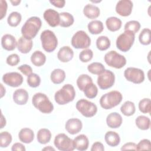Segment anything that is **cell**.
I'll use <instances>...</instances> for the list:
<instances>
[{
	"label": "cell",
	"instance_id": "obj_1",
	"mask_svg": "<svg viewBox=\"0 0 151 151\" xmlns=\"http://www.w3.org/2000/svg\"><path fill=\"white\" fill-rule=\"evenodd\" d=\"M42 25L41 19L38 17L29 18L21 28L22 37L28 40L34 38L40 31Z\"/></svg>",
	"mask_w": 151,
	"mask_h": 151
},
{
	"label": "cell",
	"instance_id": "obj_2",
	"mask_svg": "<svg viewBox=\"0 0 151 151\" xmlns=\"http://www.w3.org/2000/svg\"><path fill=\"white\" fill-rule=\"evenodd\" d=\"M76 96V91L74 87L67 84L55 92L54 99L55 102L59 105H64L74 100Z\"/></svg>",
	"mask_w": 151,
	"mask_h": 151
},
{
	"label": "cell",
	"instance_id": "obj_3",
	"mask_svg": "<svg viewBox=\"0 0 151 151\" xmlns=\"http://www.w3.org/2000/svg\"><path fill=\"white\" fill-rule=\"evenodd\" d=\"M33 106L42 113L49 114L54 109V106L48 97L44 93H37L32 99Z\"/></svg>",
	"mask_w": 151,
	"mask_h": 151
},
{
	"label": "cell",
	"instance_id": "obj_4",
	"mask_svg": "<svg viewBox=\"0 0 151 151\" xmlns=\"http://www.w3.org/2000/svg\"><path fill=\"white\" fill-rule=\"evenodd\" d=\"M123 99L120 92L113 90L103 95L100 99V106L106 110L111 109L119 105Z\"/></svg>",
	"mask_w": 151,
	"mask_h": 151
},
{
	"label": "cell",
	"instance_id": "obj_5",
	"mask_svg": "<svg viewBox=\"0 0 151 151\" xmlns=\"http://www.w3.org/2000/svg\"><path fill=\"white\" fill-rule=\"evenodd\" d=\"M43 49L47 52L54 51L58 45V40L55 34L51 30L46 29L42 31L40 35Z\"/></svg>",
	"mask_w": 151,
	"mask_h": 151
},
{
	"label": "cell",
	"instance_id": "obj_6",
	"mask_svg": "<svg viewBox=\"0 0 151 151\" xmlns=\"http://www.w3.org/2000/svg\"><path fill=\"white\" fill-rule=\"evenodd\" d=\"M135 39V34L129 31H124L117 38V48L123 52L128 51L132 47Z\"/></svg>",
	"mask_w": 151,
	"mask_h": 151
},
{
	"label": "cell",
	"instance_id": "obj_7",
	"mask_svg": "<svg viewBox=\"0 0 151 151\" xmlns=\"http://www.w3.org/2000/svg\"><path fill=\"white\" fill-rule=\"evenodd\" d=\"M105 63L110 67L117 69L123 68L126 64V58L116 51L107 52L104 57Z\"/></svg>",
	"mask_w": 151,
	"mask_h": 151
},
{
	"label": "cell",
	"instance_id": "obj_8",
	"mask_svg": "<svg viewBox=\"0 0 151 151\" xmlns=\"http://www.w3.org/2000/svg\"><path fill=\"white\" fill-rule=\"evenodd\" d=\"M77 110L84 117H93L97 111V106L86 99H80L76 103Z\"/></svg>",
	"mask_w": 151,
	"mask_h": 151
},
{
	"label": "cell",
	"instance_id": "obj_9",
	"mask_svg": "<svg viewBox=\"0 0 151 151\" xmlns=\"http://www.w3.org/2000/svg\"><path fill=\"white\" fill-rule=\"evenodd\" d=\"M71 43L76 49H86L90 45L91 39L85 31L80 30L73 35Z\"/></svg>",
	"mask_w": 151,
	"mask_h": 151
},
{
	"label": "cell",
	"instance_id": "obj_10",
	"mask_svg": "<svg viewBox=\"0 0 151 151\" xmlns=\"http://www.w3.org/2000/svg\"><path fill=\"white\" fill-rule=\"evenodd\" d=\"M54 143L59 150L72 151L75 149L73 140L64 133H59L56 135Z\"/></svg>",
	"mask_w": 151,
	"mask_h": 151
},
{
	"label": "cell",
	"instance_id": "obj_11",
	"mask_svg": "<svg viewBox=\"0 0 151 151\" xmlns=\"http://www.w3.org/2000/svg\"><path fill=\"white\" fill-rule=\"evenodd\" d=\"M125 78L134 84H140L145 80V73L140 68L136 67H128L124 71Z\"/></svg>",
	"mask_w": 151,
	"mask_h": 151
},
{
	"label": "cell",
	"instance_id": "obj_12",
	"mask_svg": "<svg viewBox=\"0 0 151 151\" xmlns=\"http://www.w3.org/2000/svg\"><path fill=\"white\" fill-rule=\"evenodd\" d=\"M115 81L114 73L109 70H105L104 72L99 74L97 77V84L100 88L106 90L111 87Z\"/></svg>",
	"mask_w": 151,
	"mask_h": 151
},
{
	"label": "cell",
	"instance_id": "obj_13",
	"mask_svg": "<svg viewBox=\"0 0 151 151\" xmlns=\"http://www.w3.org/2000/svg\"><path fill=\"white\" fill-rule=\"evenodd\" d=\"M2 81L6 85L12 87H17L23 83L22 76L17 72H9L2 76Z\"/></svg>",
	"mask_w": 151,
	"mask_h": 151
},
{
	"label": "cell",
	"instance_id": "obj_14",
	"mask_svg": "<svg viewBox=\"0 0 151 151\" xmlns=\"http://www.w3.org/2000/svg\"><path fill=\"white\" fill-rule=\"evenodd\" d=\"M133 6V2L130 0H120L116 5V11L120 16L127 17L131 14Z\"/></svg>",
	"mask_w": 151,
	"mask_h": 151
},
{
	"label": "cell",
	"instance_id": "obj_15",
	"mask_svg": "<svg viewBox=\"0 0 151 151\" xmlns=\"http://www.w3.org/2000/svg\"><path fill=\"white\" fill-rule=\"evenodd\" d=\"M44 18L51 27H55L60 25V14L52 9H46L43 14Z\"/></svg>",
	"mask_w": 151,
	"mask_h": 151
},
{
	"label": "cell",
	"instance_id": "obj_16",
	"mask_svg": "<svg viewBox=\"0 0 151 151\" xmlns=\"http://www.w3.org/2000/svg\"><path fill=\"white\" fill-rule=\"evenodd\" d=\"M83 127L81 121L77 118L68 119L65 124V129L71 134H76L79 133Z\"/></svg>",
	"mask_w": 151,
	"mask_h": 151
},
{
	"label": "cell",
	"instance_id": "obj_17",
	"mask_svg": "<svg viewBox=\"0 0 151 151\" xmlns=\"http://www.w3.org/2000/svg\"><path fill=\"white\" fill-rule=\"evenodd\" d=\"M122 122L123 119L122 116L117 112L111 113L106 117L107 125L111 129L119 128L122 125Z\"/></svg>",
	"mask_w": 151,
	"mask_h": 151
},
{
	"label": "cell",
	"instance_id": "obj_18",
	"mask_svg": "<svg viewBox=\"0 0 151 151\" xmlns=\"http://www.w3.org/2000/svg\"><path fill=\"white\" fill-rule=\"evenodd\" d=\"M1 45L2 48L7 51H12L17 46L15 38L11 34H5L1 38Z\"/></svg>",
	"mask_w": 151,
	"mask_h": 151
},
{
	"label": "cell",
	"instance_id": "obj_19",
	"mask_svg": "<svg viewBox=\"0 0 151 151\" xmlns=\"http://www.w3.org/2000/svg\"><path fill=\"white\" fill-rule=\"evenodd\" d=\"M74 56L73 50L69 46H63L57 53L58 59L62 63H67L72 60Z\"/></svg>",
	"mask_w": 151,
	"mask_h": 151
},
{
	"label": "cell",
	"instance_id": "obj_20",
	"mask_svg": "<svg viewBox=\"0 0 151 151\" xmlns=\"http://www.w3.org/2000/svg\"><path fill=\"white\" fill-rule=\"evenodd\" d=\"M28 93L27 90L24 88H19L16 90L13 94V100L18 105L25 104L28 100Z\"/></svg>",
	"mask_w": 151,
	"mask_h": 151
},
{
	"label": "cell",
	"instance_id": "obj_21",
	"mask_svg": "<svg viewBox=\"0 0 151 151\" xmlns=\"http://www.w3.org/2000/svg\"><path fill=\"white\" fill-rule=\"evenodd\" d=\"M75 149L80 151H84L88 149L89 145V140L85 134H80L76 136L74 140Z\"/></svg>",
	"mask_w": 151,
	"mask_h": 151
},
{
	"label": "cell",
	"instance_id": "obj_22",
	"mask_svg": "<svg viewBox=\"0 0 151 151\" xmlns=\"http://www.w3.org/2000/svg\"><path fill=\"white\" fill-rule=\"evenodd\" d=\"M33 42L32 40H28L24 37H21L17 42V48L22 54H27L32 47Z\"/></svg>",
	"mask_w": 151,
	"mask_h": 151
},
{
	"label": "cell",
	"instance_id": "obj_23",
	"mask_svg": "<svg viewBox=\"0 0 151 151\" xmlns=\"http://www.w3.org/2000/svg\"><path fill=\"white\" fill-rule=\"evenodd\" d=\"M18 137L21 142L28 144L33 141L34 139V133L33 130L29 128H23L19 131Z\"/></svg>",
	"mask_w": 151,
	"mask_h": 151
},
{
	"label": "cell",
	"instance_id": "obj_24",
	"mask_svg": "<svg viewBox=\"0 0 151 151\" xmlns=\"http://www.w3.org/2000/svg\"><path fill=\"white\" fill-rule=\"evenodd\" d=\"M84 15L89 19H96L100 15V9L97 6L92 4H87L83 9Z\"/></svg>",
	"mask_w": 151,
	"mask_h": 151
},
{
	"label": "cell",
	"instance_id": "obj_25",
	"mask_svg": "<svg viewBox=\"0 0 151 151\" xmlns=\"http://www.w3.org/2000/svg\"><path fill=\"white\" fill-rule=\"evenodd\" d=\"M104 140L106 143L111 147L117 146L119 145L120 142V138L119 134L113 131L107 132L105 134Z\"/></svg>",
	"mask_w": 151,
	"mask_h": 151
},
{
	"label": "cell",
	"instance_id": "obj_26",
	"mask_svg": "<svg viewBox=\"0 0 151 151\" xmlns=\"http://www.w3.org/2000/svg\"><path fill=\"white\" fill-rule=\"evenodd\" d=\"M122 24V22L120 19L116 17H109L106 21V25L107 29L111 32L118 31L121 28Z\"/></svg>",
	"mask_w": 151,
	"mask_h": 151
},
{
	"label": "cell",
	"instance_id": "obj_27",
	"mask_svg": "<svg viewBox=\"0 0 151 151\" xmlns=\"http://www.w3.org/2000/svg\"><path fill=\"white\" fill-rule=\"evenodd\" d=\"M31 61L37 67L42 66L46 61V56L41 51H35L31 56Z\"/></svg>",
	"mask_w": 151,
	"mask_h": 151
},
{
	"label": "cell",
	"instance_id": "obj_28",
	"mask_svg": "<svg viewBox=\"0 0 151 151\" xmlns=\"http://www.w3.org/2000/svg\"><path fill=\"white\" fill-rule=\"evenodd\" d=\"M50 78L54 84H61L64 81L65 78V71L60 68L54 69L51 73Z\"/></svg>",
	"mask_w": 151,
	"mask_h": 151
},
{
	"label": "cell",
	"instance_id": "obj_29",
	"mask_svg": "<svg viewBox=\"0 0 151 151\" xmlns=\"http://www.w3.org/2000/svg\"><path fill=\"white\" fill-rule=\"evenodd\" d=\"M88 30L91 34H99L104 29L103 24L99 20H93L90 21L88 25Z\"/></svg>",
	"mask_w": 151,
	"mask_h": 151
},
{
	"label": "cell",
	"instance_id": "obj_30",
	"mask_svg": "<svg viewBox=\"0 0 151 151\" xmlns=\"http://www.w3.org/2000/svg\"><path fill=\"white\" fill-rule=\"evenodd\" d=\"M37 140L41 144H46L48 143L51 138V133L48 129L45 128L41 129L37 133Z\"/></svg>",
	"mask_w": 151,
	"mask_h": 151
},
{
	"label": "cell",
	"instance_id": "obj_31",
	"mask_svg": "<svg viewBox=\"0 0 151 151\" xmlns=\"http://www.w3.org/2000/svg\"><path fill=\"white\" fill-rule=\"evenodd\" d=\"M60 25L62 27H68L74 23V19L73 16L67 12H63L60 14Z\"/></svg>",
	"mask_w": 151,
	"mask_h": 151
},
{
	"label": "cell",
	"instance_id": "obj_32",
	"mask_svg": "<svg viewBox=\"0 0 151 151\" xmlns=\"http://www.w3.org/2000/svg\"><path fill=\"white\" fill-rule=\"evenodd\" d=\"M136 126L140 130H146L150 128V120L145 116H139L135 120Z\"/></svg>",
	"mask_w": 151,
	"mask_h": 151
},
{
	"label": "cell",
	"instance_id": "obj_33",
	"mask_svg": "<svg viewBox=\"0 0 151 151\" xmlns=\"http://www.w3.org/2000/svg\"><path fill=\"white\" fill-rule=\"evenodd\" d=\"M120 111L126 116H130L134 114L136 111L135 105L131 101H125L120 107Z\"/></svg>",
	"mask_w": 151,
	"mask_h": 151
},
{
	"label": "cell",
	"instance_id": "obj_34",
	"mask_svg": "<svg viewBox=\"0 0 151 151\" xmlns=\"http://www.w3.org/2000/svg\"><path fill=\"white\" fill-rule=\"evenodd\" d=\"M110 39L106 36H100L96 40V47L100 51H105L110 46Z\"/></svg>",
	"mask_w": 151,
	"mask_h": 151
},
{
	"label": "cell",
	"instance_id": "obj_35",
	"mask_svg": "<svg viewBox=\"0 0 151 151\" xmlns=\"http://www.w3.org/2000/svg\"><path fill=\"white\" fill-rule=\"evenodd\" d=\"M21 19L22 17L21 14L17 11H14L9 15L7 18V22L9 26L16 27L19 24Z\"/></svg>",
	"mask_w": 151,
	"mask_h": 151
},
{
	"label": "cell",
	"instance_id": "obj_36",
	"mask_svg": "<svg viewBox=\"0 0 151 151\" xmlns=\"http://www.w3.org/2000/svg\"><path fill=\"white\" fill-rule=\"evenodd\" d=\"M93 80L87 74H81L77 79V85L80 91H83L85 87L90 83H92Z\"/></svg>",
	"mask_w": 151,
	"mask_h": 151
},
{
	"label": "cell",
	"instance_id": "obj_37",
	"mask_svg": "<svg viewBox=\"0 0 151 151\" xmlns=\"http://www.w3.org/2000/svg\"><path fill=\"white\" fill-rule=\"evenodd\" d=\"M84 95L88 99L95 98L98 93V88L97 86L92 82L88 83L84 88L83 91Z\"/></svg>",
	"mask_w": 151,
	"mask_h": 151
},
{
	"label": "cell",
	"instance_id": "obj_38",
	"mask_svg": "<svg viewBox=\"0 0 151 151\" xmlns=\"http://www.w3.org/2000/svg\"><path fill=\"white\" fill-rule=\"evenodd\" d=\"M139 40L140 44L144 45H147L151 42V31L149 28H144L142 29L139 35Z\"/></svg>",
	"mask_w": 151,
	"mask_h": 151
},
{
	"label": "cell",
	"instance_id": "obj_39",
	"mask_svg": "<svg viewBox=\"0 0 151 151\" xmlns=\"http://www.w3.org/2000/svg\"><path fill=\"white\" fill-rule=\"evenodd\" d=\"M87 70L91 74L99 75L104 71L105 67L100 63L94 62L87 66Z\"/></svg>",
	"mask_w": 151,
	"mask_h": 151
},
{
	"label": "cell",
	"instance_id": "obj_40",
	"mask_svg": "<svg viewBox=\"0 0 151 151\" xmlns=\"http://www.w3.org/2000/svg\"><path fill=\"white\" fill-rule=\"evenodd\" d=\"M151 101L149 98H144L139 103V110L145 114L149 113L151 111Z\"/></svg>",
	"mask_w": 151,
	"mask_h": 151
},
{
	"label": "cell",
	"instance_id": "obj_41",
	"mask_svg": "<svg viewBox=\"0 0 151 151\" xmlns=\"http://www.w3.org/2000/svg\"><path fill=\"white\" fill-rule=\"evenodd\" d=\"M140 28V24L139 21L136 20H132L127 22L124 27V31H131L134 34L139 31Z\"/></svg>",
	"mask_w": 151,
	"mask_h": 151
},
{
	"label": "cell",
	"instance_id": "obj_42",
	"mask_svg": "<svg viewBox=\"0 0 151 151\" xmlns=\"http://www.w3.org/2000/svg\"><path fill=\"white\" fill-rule=\"evenodd\" d=\"M11 134L6 132H2L0 134V146L1 147H6L12 142Z\"/></svg>",
	"mask_w": 151,
	"mask_h": 151
},
{
	"label": "cell",
	"instance_id": "obj_43",
	"mask_svg": "<svg viewBox=\"0 0 151 151\" xmlns=\"http://www.w3.org/2000/svg\"><path fill=\"white\" fill-rule=\"evenodd\" d=\"M27 81L29 87L35 88L40 86L41 83V78L38 74L35 73H31L28 76Z\"/></svg>",
	"mask_w": 151,
	"mask_h": 151
},
{
	"label": "cell",
	"instance_id": "obj_44",
	"mask_svg": "<svg viewBox=\"0 0 151 151\" xmlns=\"http://www.w3.org/2000/svg\"><path fill=\"white\" fill-rule=\"evenodd\" d=\"M93 57V52L90 49H84L81 51L79 54V59L83 63L90 61Z\"/></svg>",
	"mask_w": 151,
	"mask_h": 151
},
{
	"label": "cell",
	"instance_id": "obj_45",
	"mask_svg": "<svg viewBox=\"0 0 151 151\" xmlns=\"http://www.w3.org/2000/svg\"><path fill=\"white\" fill-rule=\"evenodd\" d=\"M20 61L19 57L17 54H12L8 56L6 60V62L7 64L10 66H15L17 65Z\"/></svg>",
	"mask_w": 151,
	"mask_h": 151
},
{
	"label": "cell",
	"instance_id": "obj_46",
	"mask_svg": "<svg viewBox=\"0 0 151 151\" xmlns=\"http://www.w3.org/2000/svg\"><path fill=\"white\" fill-rule=\"evenodd\" d=\"M150 141L149 139H144L141 140L137 145H136V150H150Z\"/></svg>",
	"mask_w": 151,
	"mask_h": 151
},
{
	"label": "cell",
	"instance_id": "obj_47",
	"mask_svg": "<svg viewBox=\"0 0 151 151\" xmlns=\"http://www.w3.org/2000/svg\"><path fill=\"white\" fill-rule=\"evenodd\" d=\"M18 69L25 76H28L30 75L31 73H32V69L28 64H23L18 67Z\"/></svg>",
	"mask_w": 151,
	"mask_h": 151
},
{
	"label": "cell",
	"instance_id": "obj_48",
	"mask_svg": "<svg viewBox=\"0 0 151 151\" xmlns=\"http://www.w3.org/2000/svg\"><path fill=\"white\" fill-rule=\"evenodd\" d=\"M7 2L6 1L1 0L0 1V13H1V19H2L6 15L7 11Z\"/></svg>",
	"mask_w": 151,
	"mask_h": 151
},
{
	"label": "cell",
	"instance_id": "obj_49",
	"mask_svg": "<svg viewBox=\"0 0 151 151\" xmlns=\"http://www.w3.org/2000/svg\"><path fill=\"white\" fill-rule=\"evenodd\" d=\"M91 151H103L104 150V147L100 142H96L94 143L90 149Z\"/></svg>",
	"mask_w": 151,
	"mask_h": 151
},
{
	"label": "cell",
	"instance_id": "obj_50",
	"mask_svg": "<svg viewBox=\"0 0 151 151\" xmlns=\"http://www.w3.org/2000/svg\"><path fill=\"white\" fill-rule=\"evenodd\" d=\"M121 150H136V144L133 142L126 143L121 147Z\"/></svg>",
	"mask_w": 151,
	"mask_h": 151
},
{
	"label": "cell",
	"instance_id": "obj_51",
	"mask_svg": "<svg viewBox=\"0 0 151 151\" xmlns=\"http://www.w3.org/2000/svg\"><path fill=\"white\" fill-rule=\"evenodd\" d=\"M50 2L55 7L62 8L65 6V1L64 0H55V1H50Z\"/></svg>",
	"mask_w": 151,
	"mask_h": 151
},
{
	"label": "cell",
	"instance_id": "obj_52",
	"mask_svg": "<svg viewBox=\"0 0 151 151\" xmlns=\"http://www.w3.org/2000/svg\"><path fill=\"white\" fill-rule=\"evenodd\" d=\"M11 150L12 151H15V150H18V151H25V146L24 145H22L21 143H14L12 147H11Z\"/></svg>",
	"mask_w": 151,
	"mask_h": 151
},
{
	"label": "cell",
	"instance_id": "obj_53",
	"mask_svg": "<svg viewBox=\"0 0 151 151\" xmlns=\"http://www.w3.org/2000/svg\"><path fill=\"white\" fill-rule=\"evenodd\" d=\"M6 125V120L5 118L4 117L3 114H1V129H2Z\"/></svg>",
	"mask_w": 151,
	"mask_h": 151
},
{
	"label": "cell",
	"instance_id": "obj_54",
	"mask_svg": "<svg viewBox=\"0 0 151 151\" xmlns=\"http://www.w3.org/2000/svg\"><path fill=\"white\" fill-rule=\"evenodd\" d=\"M1 97L2 98L5 94V88L4 87L3 85L2 84H1Z\"/></svg>",
	"mask_w": 151,
	"mask_h": 151
},
{
	"label": "cell",
	"instance_id": "obj_55",
	"mask_svg": "<svg viewBox=\"0 0 151 151\" xmlns=\"http://www.w3.org/2000/svg\"><path fill=\"white\" fill-rule=\"evenodd\" d=\"M11 3L12 4L13 6H17L18 5L20 2H21V1L20 0H16V1H10Z\"/></svg>",
	"mask_w": 151,
	"mask_h": 151
},
{
	"label": "cell",
	"instance_id": "obj_56",
	"mask_svg": "<svg viewBox=\"0 0 151 151\" xmlns=\"http://www.w3.org/2000/svg\"><path fill=\"white\" fill-rule=\"evenodd\" d=\"M42 150L50 151V150H55V149H54L53 147H52L51 146H47V147H44Z\"/></svg>",
	"mask_w": 151,
	"mask_h": 151
}]
</instances>
